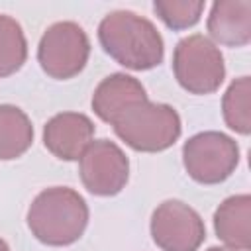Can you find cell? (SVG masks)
Returning a JSON list of instances; mask_svg holds the SVG:
<instances>
[{"label":"cell","instance_id":"cell-10","mask_svg":"<svg viewBox=\"0 0 251 251\" xmlns=\"http://www.w3.org/2000/svg\"><path fill=\"white\" fill-rule=\"evenodd\" d=\"M145 100H149L145 86L135 76L126 73H114L102 78L100 84L94 88L92 110L102 122L112 126L122 112Z\"/></svg>","mask_w":251,"mask_h":251},{"label":"cell","instance_id":"cell-8","mask_svg":"<svg viewBox=\"0 0 251 251\" xmlns=\"http://www.w3.org/2000/svg\"><path fill=\"white\" fill-rule=\"evenodd\" d=\"M78 175L90 194L116 196L127 184L129 159L118 143L94 139L78 159Z\"/></svg>","mask_w":251,"mask_h":251},{"label":"cell","instance_id":"cell-16","mask_svg":"<svg viewBox=\"0 0 251 251\" xmlns=\"http://www.w3.org/2000/svg\"><path fill=\"white\" fill-rule=\"evenodd\" d=\"M153 10L169 29L180 31L200 22V16L204 12V2L202 0H155Z\"/></svg>","mask_w":251,"mask_h":251},{"label":"cell","instance_id":"cell-3","mask_svg":"<svg viewBox=\"0 0 251 251\" xmlns=\"http://www.w3.org/2000/svg\"><path fill=\"white\" fill-rule=\"evenodd\" d=\"M116 135L133 151L159 153L176 143L182 133L178 112L169 104L139 102L114 120Z\"/></svg>","mask_w":251,"mask_h":251},{"label":"cell","instance_id":"cell-6","mask_svg":"<svg viewBox=\"0 0 251 251\" xmlns=\"http://www.w3.org/2000/svg\"><path fill=\"white\" fill-rule=\"evenodd\" d=\"M90 39L76 22H55L37 45V61L43 73L55 80L76 76L88 63Z\"/></svg>","mask_w":251,"mask_h":251},{"label":"cell","instance_id":"cell-7","mask_svg":"<svg viewBox=\"0 0 251 251\" xmlns=\"http://www.w3.org/2000/svg\"><path fill=\"white\" fill-rule=\"evenodd\" d=\"M151 237L161 251H198L206 239L200 214L182 200H165L151 214Z\"/></svg>","mask_w":251,"mask_h":251},{"label":"cell","instance_id":"cell-13","mask_svg":"<svg viewBox=\"0 0 251 251\" xmlns=\"http://www.w3.org/2000/svg\"><path fill=\"white\" fill-rule=\"evenodd\" d=\"M33 143V126L27 114L14 104H0V161L22 157Z\"/></svg>","mask_w":251,"mask_h":251},{"label":"cell","instance_id":"cell-9","mask_svg":"<svg viewBox=\"0 0 251 251\" xmlns=\"http://www.w3.org/2000/svg\"><path fill=\"white\" fill-rule=\"evenodd\" d=\"M94 124L86 114L61 112L43 126L45 149L61 161H78L94 141Z\"/></svg>","mask_w":251,"mask_h":251},{"label":"cell","instance_id":"cell-2","mask_svg":"<svg viewBox=\"0 0 251 251\" xmlns=\"http://www.w3.org/2000/svg\"><path fill=\"white\" fill-rule=\"evenodd\" d=\"M88 216V204L75 188L51 186L31 200L25 220L37 241L49 247H65L82 237Z\"/></svg>","mask_w":251,"mask_h":251},{"label":"cell","instance_id":"cell-15","mask_svg":"<svg viewBox=\"0 0 251 251\" xmlns=\"http://www.w3.org/2000/svg\"><path fill=\"white\" fill-rule=\"evenodd\" d=\"M27 59V41L22 25L6 14H0V78L18 73Z\"/></svg>","mask_w":251,"mask_h":251},{"label":"cell","instance_id":"cell-1","mask_svg":"<svg viewBox=\"0 0 251 251\" xmlns=\"http://www.w3.org/2000/svg\"><path fill=\"white\" fill-rule=\"evenodd\" d=\"M98 41L116 63L149 71L163 63L165 43L155 24L131 10H114L98 24Z\"/></svg>","mask_w":251,"mask_h":251},{"label":"cell","instance_id":"cell-5","mask_svg":"<svg viewBox=\"0 0 251 251\" xmlns=\"http://www.w3.org/2000/svg\"><path fill=\"white\" fill-rule=\"evenodd\" d=\"M182 165L188 176L200 184L227 180L239 165V145L222 131H200L182 145Z\"/></svg>","mask_w":251,"mask_h":251},{"label":"cell","instance_id":"cell-17","mask_svg":"<svg viewBox=\"0 0 251 251\" xmlns=\"http://www.w3.org/2000/svg\"><path fill=\"white\" fill-rule=\"evenodd\" d=\"M206 251H235V249H229V247H208Z\"/></svg>","mask_w":251,"mask_h":251},{"label":"cell","instance_id":"cell-18","mask_svg":"<svg viewBox=\"0 0 251 251\" xmlns=\"http://www.w3.org/2000/svg\"><path fill=\"white\" fill-rule=\"evenodd\" d=\"M0 251H10V247H8V243H6V241H4L2 237H0Z\"/></svg>","mask_w":251,"mask_h":251},{"label":"cell","instance_id":"cell-14","mask_svg":"<svg viewBox=\"0 0 251 251\" xmlns=\"http://www.w3.org/2000/svg\"><path fill=\"white\" fill-rule=\"evenodd\" d=\"M222 114L229 129H233L239 135H249L251 131V78L249 76H239L227 86L222 98Z\"/></svg>","mask_w":251,"mask_h":251},{"label":"cell","instance_id":"cell-4","mask_svg":"<svg viewBox=\"0 0 251 251\" xmlns=\"http://www.w3.org/2000/svg\"><path fill=\"white\" fill-rule=\"evenodd\" d=\"M176 82L190 94H212L226 78V63L220 47L202 33L182 37L173 51Z\"/></svg>","mask_w":251,"mask_h":251},{"label":"cell","instance_id":"cell-12","mask_svg":"<svg viewBox=\"0 0 251 251\" xmlns=\"http://www.w3.org/2000/svg\"><path fill=\"white\" fill-rule=\"evenodd\" d=\"M214 231L229 249H251V196L235 194L226 198L214 212Z\"/></svg>","mask_w":251,"mask_h":251},{"label":"cell","instance_id":"cell-11","mask_svg":"<svg viewBox=\"0 0 251 251\" xmlns=\"http://www.w3.org/2000/svg\"><path fill=\"white\" fill-rule=\"evenodd\" d=\"M210 37L226 47H245L251 41V2L220 0L210 8L206 22Z\"/></svg>","mask_w":251,"mask_h":251}]
</instances>
